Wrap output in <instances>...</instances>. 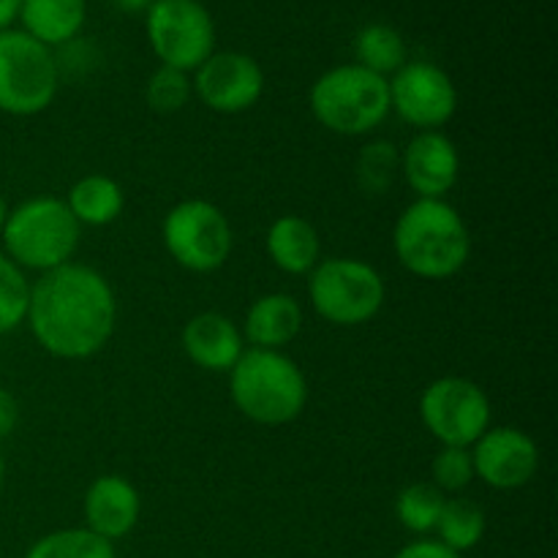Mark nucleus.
<instances>
[{"label": "nucleus", "mask_w": 558, "mask_h": 558, "mask_svg": "<svg viewBox=\"0 0 558 558\" xmlns=\"http://www.w3.org/2000/svg\"><path fill=\"white\" fill-rule=\"evenodd\" d=\"M25 325L47 354L87 360L101 352L118 325V298L107 278L87 265L58 267L31 283Z\"/></svg>", "instance_id": "f257e3e1"}, {"label": "nucleus", "mask_w": 558, "mask_h": 558, "mask_svg": "<svg viewBox=\"0 0 558 558\" xmlns=\"http://www.w3.org/2000/svg\"><path fill=\"white\" fill-rule=\"evenodd\" d=\"M392 251L412 276L445 281L466 267L472 256V232L447 199H414L398 216Z\"/></svg>", "instance_id": "f03ea898"}, {"label": "nucleus", "mask_w": 558, "mask_h": 558, "mask_svg": "<svg viewBox=\"0 0 558 558\" xmlns=\"http://www.w3.org/2000/svg\"><path fill=\"white\" fill-rule=\"evenodd\" d=\"M229 396L238 412L256 425H289L308 403V381L300 365L272 349H245L229 371Z\"/></svg>", "instance_id": "7ed1b4c3"}, {"label": "nucleus", "mask_w": 558, "mask_h": 558, "mask_svg": "<svg viewBox=\"0 0 558 558\" xmlns=\"http://www.w3.org/2000/svg\"><path fill=\"white\" fill-rule=\"evenodd\" d=\"M82 227L63 199L36 196L9 210L0 232L3 254L22 270L49 272L74 262Z\"/></svg>", "instance_id": "20e7f679"}, {"label": "nucleus", "mask_w": 558, "mask_h": 558, "mask_svg": "<svg viewBox=\"0 0 558 558\" xmlns=\"http://www.w3.org/2000/svg\"><path fill=\"white\" fill-rule=\"evenodd\" d=\"M308 107L316 123L332 134L365 136L390 114V85L357 63L336 65L311 85Z\"/></svg>", "instance_id": "39448f33"}, {"label": "nucleus", "mask_w": 558, "mask_h": 558, "mask_svg": "<svg viewBox=\"0 0 558 558\" xmlns=\"http://www.w3.org/2000/svg\"><path fill=\"white\" fill-rule=\"evenodd\" d=\"M308 300L330 325L360 327L376 319L385 308L387 287L379 270L368 262L332 256L308 272Z\"/></svg>", "instance_id": "423d86ee"}, {"label": "nucleus", "mask_w": 558, "mask_h": 558, "mask_svg": "<svg viewBox=\"0 0 558 558\" xmlns=\"http://www.w3.org/2000/svg\"><path fill=\"white\" fill-rule=\"evenodd\" d=\"M60 71L52 49L25 31H0V112L41 114L58 96Z\"/></svg>", "instance_id": "0eeeda50"}, {"label": "nucleus", "mask_w": 558, "mask_h": 558, "mask_svg": "<svg viewBox=\"0 0 558 558\" xmlns=\"http://www.w3.org/2000/svg\"><path fill=\"white\" fill-rule=\"evenodd\" d=\"M163 248L189 272H216L234 251V229L227 213L207 199H185L167 213Z\"/></svg>", "instance_id": "6e6552de"}, {"label": "nucleus", "mask_w": 558, "mask_h": 558, "mask_svg": "<svg viewBox=\"0 0 558 558\" xmlns=\"http://www.w3.org/2000/svg\"><path fill=\"white\" fill-rule=\"evenodd\" d=\"M145 33L161 65L194 74L216 52V22L199 0H156Z\"/></svg>", "instance_id": "1a4fd4ad"}, {"label": "nucleus", "mask_w": 558, "mask_h": 558, "mask_svg": "<svg viewBox=\"0 0 558 558\" xmlns=\"http://www.w3.org/2000/svg\"><path fill=\"white\" fill-rule=\"evenodd\" d=\"M420 420L441 447H472L494 420L490 398L477 381L441 376L420 396Z\"/></svg>", "instance_id": "9d476101"}, {"label": "nucleus", "mask_w": 558, "mask_h": 558, "mask_svg": "<svg viewBox=\"0 0 558 558\" xmlns=\"http://www.w3.org/2000/svg\"><path fill=\"white\" fill-rule=\"evenodd\" d=\"M390 112L417 131H439L458 112V90L445 69L428 60H412L387 80Z\"/></svg>", "instance_id": "9b49d317"}, {"label": "nucleus", "mask_w": 558, "mask_h": 558, "mask_svg": "<svg viewBox=\"0 0 558 558\" xmlns=\"http://www.w3.org/2000/svg\"><path fill=\"white\" fill-rule=\"evenodd\" d=\"M194 96L210 112L240 114L265 93V71L245 52H213L191 76Z\"/></svg>", "instance_id": "f8f14e48"}, {"label": "nucleus", "mask_w": 558, "mask_h": 558, "mask_svg": "<svg viewBox=\"0 0 558 558\" xmlns=\"http://www.w3.org/2000/svg\"><path fill=\"white\" fill-rule=\"evenodd\" d=\"M474 477L488 488L515 490L532 483L539 469V447L526 430L490 425L472 447Z\"/></svg>", "instance_id": "ddd939ff"}, {"label": "nucleus", "mask_w": 558, "mask_h": 558, "mask_svg": "<svg viewBox=\"0 0 558 558\" xmlns=\"http://www.w3.org/2000/svg\"><path fill=\"white\" fill-rule=\"evenodd\" d=\"M401 172L417 199H445L461 178L456 142L441 131H417L401 153Z\"/></svg>", "instance_id": "4468645a"}, {"label": "nucleus", "mask_w": 558, "mask_h": 558, "mask_svg": "<svg viewBox=\"0 0 558 558\" xmlns=\"http://www.w3.org/2000/svg\"><path fill=\"white\" fill-rule=\"evenodd\" d=\"M82 512H85V529H90L93 534L109 539V543L123 539L140 523V490L120 474H101L87 485Z\"/></svg>", "instance_id": "2eb2a0df"}, {"label": "nucleus", "mask_w": 558, "mask_h": 558, "mask_svg": "<svg viewBox=\"0 0 558 558\" xmlns=\"http://www.w3.org/2000/svg\"><path fill=\"white\" fill-rule=\"evenodd\" d=\"M183 352L196 368L213 371V374H229L245 352V338L240 327L229 316L205 311L183 327Z\"/></svg>", "instance_id": "dca6fc26"}, {"label": "nucleus", "mask_w": 558, "mask_h": 558, "mask_svg": "<svg viewBox=\"0 0 558 558\" xmlns=\"http://www.w3.org/2000/svg\"><path fill=\"white\" fill-rule=\"evenodd\" d=\"M303 330V308L298 298L287 292H270L248 305L243 319V338L251 349L281 352Z\"/></svg>", "instance_id": "f3484780"}, {"label": "nucleus", "mask_w": 558, "mask_h": 558, "mask_svg": "<svg viewBox=\"0 0 558 558\" xmlns=\"http://www.w3.org/2000/svg\"><path fill=\"white\" fill-rule=\"evenodd\" d=\"M265 251L272 265L287 276H308L322 262L319 229L303 216H281L265 234Z\"/></svg>", "instance_id": "a211bd4d"}, {"label": "nucleus", "mask_w": 558, "mask_h": 558, "mask_svg": "<svg viewBox=\"0 0 558 558\" xmlns=\"http://www.w3.org/2000/svg\"><path fill=\"white\" fill-rule=\"evenodd\" d=\"M87 16V0H22V31L44 47H63L80 36Z\"/></svg>", "instance_id": "6ab92c4d"}, {"label": "nucleus", "mask_w": 558, "mask_h": 558, "mask_svg": "<svg viewBox=\"0 0 558 558\" xmlns=\"http://www.w3.org/2000/svg\"><path fill=\"white\" fill-rule=\"evenodd\" d=\"M63 202L80 227H109L123 216L125 194L118 180L93 172L76 180Z\"/></svg>", "instance_id": "aec40b11"}, {"label": "nucleus", "mask_w": 558, "mask_h": 558, "mask_svg": "<svg viewBox=\"0 0 558 558\" xmlns=\"http://www.w3.org/2000/svg\"><path fill=\"white\" fill-rule=\"evenodd\" d=\"M354 54H357L354 63L385 76V80L396 74L403 63H409L407 41H403V36L396 27L385 25V22L365 25L357 33V38H354Z\"/></svg>", "instance_id": "412c9836"}, {"label": "nucleus", "mask_w": 558, "mask_h": 558, "mask_svg": "<svg viewBox=\"0 0 558 558\" xmlns=\"http://www.w3.org/2000/svg\"><path fill=\"white\" fill-rule=\"evenodd\" d=\"M485 529H488V518L483 507L474 505L472 499H447L434 532L439 534L441 545L463 554V550L477 548L480 539L485 537Z\"/></svg>", "instance_id": "4be33fe9"}, {"label": "nucleus", "mask_w": 558, "mask_h": 558, "mask_svg": "<svg viewBox=\"0 0 558 558\" xmlns=\"http://www.w3.org/2000/svg\"><path fill=\"white\" fill-rule=\"evenodd\" d=\"M25 558H118L114 543L98 537L90 529H60L44 534L27 548Z\"/></svg>", "instance_id": "5701e85b"}, {"label": "nucleus", "mask_w": 558, "mask_h": 558, "mask_svg": "<svg viewBox=\"0 0 558 558\" xmlns=\"http://www.w3.org/2000/svg\"><path fill=\"white\" fill-rule=\"evenodd\" d=\"M447 494H441L434 483H412L398 494L396 518L412 534L434 532L445 510Z\"/></svg>", "instance_id": "b1692460"}, {"label": "nucleus", "mask_w": 558, "mask_h": 558, "mask_svg": "<svg viewBox=\"0 0 558 558\" xmlns=\"http://www.w3.org/2000/svg\"><path fill=\"white\" fill-rule=\"evenodd\" d=\"M27 305H31V281L25 270L0 251V336H9L25 325Z\"/></svg>", "instance_id": "393cba45"}, {"label": "nucleus", "mask_w": 558, "mask_h": 558, "mask_svg": "<svg viewBox=\"0 0 558 558\" xmlns=\"http://www.w3.org/2000/svg\"><path fill=\"white\" fill-rule=\"evenodd\" d=\"M194 96V85H191V74L169 65H158L150 74L145 87V98L150 104L153 112L158 114H174L185 107Z\"/></svg>", "instance_id": "a878e982"}, {"label": "nucleus", "mask_w": 558, "mask_h": 558, "mask_svg": "<svg viewBox=\"0 0 558 558\" xmlns=\"http://www.w3.org/2000/svg\"><path fill=\"white\" fill-rule=\"evenodd\" d=\"M398 169H401V153L396 150V145L392 142H374L360 153V189L368 191V194H385Z\"/></svg>", "instance_id": "bb28decb"}, {"label": "nucleus", "mask_w": 558, "mask_h": 558, "mask_svg": "<svg viewBox=\"0 0 558 558\" xmlns=\"http://www.w3.org/2000/svg\"><path fill=\"white\" fill-rule=\"evenodd\" d=\"M474 463L472 450L466 447H441L430 463V483L441 494H458L474 483Z\"/></svg>", "instance_id": "cd10ccee"}, {"label": "nucleus", "mask_w": 558, "mask_h": 558, "mask_svg": "<svg viewBox=\"0 0 558 558\" xmlns=\"http://www.w3.org/2000/svg\"><path fill=\"white\" fill-rule=\"evenodd\" d=\"M392 558H461V554L441 545L439 539H417V543H409L407 548L398 550Z\"/></svg>", "instance_id": "c85d7f7f"}, {"label": "nucleus", "mask_w": 558, "mask_h": 558, "mask_svg": "<svg viewBox=\"0 0 558 558\" xmlns=\"http://www.w3.org/2000/svg\"><path fill=\"white\" fill-rule=\"evenodd\" d=\"M20 423V403L5 387H0V441L9 439Z\"/></svg>", "instance_id": "c756f323"}, {"label": "nucleus", "mask_w": 558, "mask_h": 558, "mask_svg": "<svg viewBox=\"0 0 558 558\" xmlns=\"http://www.w3.org/2000/svg\"><path fill=\"white\" fill-rule=\"evenodd\" d=\"M22 0H0V31H11L16 20H20Z\"/></svg>", "instance_id": "7c9ffc66"}, {"label": "nucleus", "mask_w": 558, "mask_h": 558, "mask_svg": "<svg viewBox=\"0 0 558 558\" xmlns=\"http://www.w3.org/2000/svg\"><path fill=\"white\" fill-rule=\"evenodd\" d=\"M120 11H147L153 0H112Z\"/></svg>", "instance_id": "2f4dec72"}, {"label": "nucleus", "mask_w": 558, "mask_h": 558, "mask_svg": "<svg viewBox=\"0 0 558 558\" xmlns=\"http://www.w3.org/2000/svg\"><path fill=\"white\" fill-rule=\"evenodd\" d=\"M9 202L3 199V194H0V232H3V227H5V218H9Z\"/></svg>", "instance_id": "473e14b6"}, {"label": "nucleus", "mask_w": 558, "mask_h": 558, "mask_svg": "<svg viewBox=\"0 0 558 558\" xmlns=\"http://www.w3.org/2000/svg\"><path fill=\"white\" fill-rule=\"evenodd\" d=\"M5 483V461H3V452H0V490H3Z\"/></svg>", "instance_id": "72a5a7b5"}, {"label": "nucleus", "mask_w": 558, "mask_h": 558, "mask_svg": "<svg viewBox=\"0 0 558 558\" xmlns=\"http://www.w3.org/2000/svg\"><path fill=\"white\" fill-rule=\"evenodd\" d=\"M153 3H156V0H153Z\"/></svg>", "instance_id": "f704fd0d"}]
</instances>
